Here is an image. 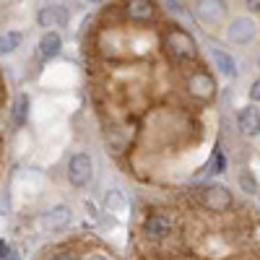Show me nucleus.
<instances>
[{"instance_id":"9b49d317","label":"nucleus","mask_w":260,"mask_h":260,"mask_svg":"<svg viewBox=\"0 0 260 260\" xmlns=\"http://www.w3.org/2000/svg\"><path fill=\"white\" fill-rule=\"evenodd\" d=\"M211 57H213V65H216V68H219L224 76H237V62H234L232 55H226L224 50H213Z\"/></svg>"},{"instance_id":"423d86ee","label":"nucleus","mask_w":260,"mask_h":260,"mask_svg":"<svg viewBox=\"0 0 260 260\" xmlns=\"http://www.w3.org/2000/svg\"><path fill=\"white\" fill-rule=\"evenodd\" d=\"M42 229H47V232H65L71 224V208L68 206H55L50 208L47 213H42V219H39Z\"/></svg>"},{"instance_id":"f03ea898","label":"nucleus","mask_w":260,"mask_h":260,"mask_svg":"<svg viewBox=\"0 0 260 260\" xmlns=\"http://www.w3.org/2000/svg\"><path fill=\"white\" fill-rule=\"evenodd\" d=\"M175 224H177V216L172 211H151L141 219L138 237L141 240H148V242H161L175 232Z\"/></svg>"},{"instance_id":"2eb2a0df","label":"nucleus","mask_w":260,"mask_h":260,"mask_svg":"<svg viewBox=\"0 0 260 260\" xmlns=\"http://www.w3.org/2000/svg\"><path fill=\"white\" fill-rule=\"evenodd\" d=\"M240 187H242L245 192L255 195V192H257V180L250 175V172H242V175H240Z\"/></svg>"},{"instance_id":"9d476101","label":"nucleus","mask_w":260,"mask_h":260,"mask_svg":"<svg viewBox=\"0 0 260 260\" xmlns=\"http://www.w3.org/2000/svg\"><path fill=\"white\" fill-rule=\"evenodd\" d=\"M60 50H62V39H60L57 31H45V34H42V39H39V57L42 60L57 57Z\"/></svg>"},{"instance_id":"0eeeda50","label":"nucleus","mask_w":260,"mask_h":260,"mask_svg":"<svg viewBox=\"0 0 260 260\" xmlns=\"http://www.w3.org/2000/svg\"><path fill=\"white\" fill-rule=\"evenodd\" d=\"M226 37H229L232 45H250L252 37H255V21H250L245 16L234 18L229 24V29H226Z\"/></svg>"},{"instance_id":"20e7f679","label":"nucleus","mask_w":260,"mask_h":260,"mask_svg":"<svg viewBox=\"0 0 260 260\" xmlns=\"http://www.w3.org/2000/svg\"><path fill=\"white\" fill-rule=\"evenodd\" d=\"M94 177V161L89 154H83V151H78V154L71 156L68 161V180L73 187H86L91 182Z\"/></svg>"},{"instance_id":"7ed1b4c3","label":"nucleus","mask_w":260,"mask_h":260,"mask_svg":"<svg viewBox=\"0 0 260 260\" xmlns=\"http://www.w3.org/2000/svg\"><path fill=\"white\" fill-rule=\"evenodd\" d=\"M192 198L198 201L201 208L211 213H229L234 211V195L224 185H201L198 190H192Z\"/></svg>"},{"instance_id":"39448f33","label":"nucleus","mask_w":260,"mask_h":260,"mask_svg":"<svg viewBox=\"0 0 260 260\" xmlns=\"http://www.w3.org/2000/svg\"><path fill=\"white\" fill-rule=\"evenodd\" d=\"M122 11L130 21H136V24H151L159 13V6L148 3V0H130V3H122Z\"/></svg>"},{"instance_id":"f8f14e48","label":"nucleus","mask_w":260,"mask_h":260,"mask_svg":"<svg viewBox=\"0 0 260 260\" xmlns=\"http://www.w3.org/2000/svg\"><path fill=\"white\" fill-rule=\"evenodd\" d=\"M26 115H29V96L26 94H18L16 96V104H13V125L16 127H21V125H24L26 122Z\"/></svg>"},{"instance_id":"f3484780","label":"nucleus","mask_w":260,"mask_h":260,"mask_svg":"<svg viewBox=\"0 0 260 260\" xmlns=\"http://www.w3.org/2000/svg\"><path fill=\"white\" fill-rule=\"evenodd\" d=\"M250 99L252 102H260V78H255L252 86H250Z\"/></svg>"},{"instance_id":"4468645a","label":"nucleus","mask_w":260,"mask_h":260,"mask_svg":"<svg viewBox=\"0 0 260 260\" xmlns=\"http://www.w3.org/2000/svg\"><path fill=\"white\" fill-rule=\"evenodd\" d=\"M107 208H110V213H112V211H115V213H120V211L125 208V198H122V192L112 190L110 195H107Z\"/></svg>"},{"instance_id":"ddd939ff","label":"nucleus","mask_w":260,"mask_h":260,"mask_svg":"<svg viewBox=\"0 0 260 260\" xmlns=\"http://www.w3.org/2000/svg\"><path fill=\"white\" fill-rule=\"evenodd\" d=\"M18 42H21V34L18 31H6L3 34V42H0V50H3V55L13 52L18 47Z\"/></svg>"},{"instance_id":"a211bd4d","label":"nucleus","mask_w":260,"mask_h":260,"mask_svg":"<svg viewBox=\"0 0 260 260\" xmlns=\"http://www.w3.org/2000/svg\"><path fill=\"white\" fill-rule=\"evenodd\" d=\"M250 11H255V13H260V0H247V3H245Z\"/></svg>"},{"instance_id":"dca6fc26","label":"nucleus","mask_w":260,"mask_h":260,"mask_svg":"<svg viewBox=\"0 0 260 260\" xmlns=\"http://www.w3.org/2000/svg\"><path fill=\"white\" fill-rule=\"evenodd\" d=\"M0 260H18V255H16V250L3 240V242H0Z\"/></svg>"},{"instance_id":"1a4fd4ad","label":"nucleus","mask_w":260,"mask_h":260,"mask_svg":"<svg viewBox=\"0 0 260 260\" xmlns=\"http://www.w3.org/2000/svg\"><path fill=\"white\" fill-rule=\"evenodd\" d=\"M237 125H240L242 136H247V138L260 136V110L257 107H245L240 117H237Z\"/></svg>"},{"instance_id":"f257e3e1","label":"nucleus","mask_w":260,"mask_h":260,"mask_svg":"<svg viewBox=\"0 0 260 260\" xmlns=\"http://www.w3.org/2000/svg\"><path fill=\"white\" fill-rule=\"evenodd\" d=\"M151 24H136L122 3L99 13L86 62L94 104L110 151L127 175L159 182L201 175V148L208 136L206 112L219 86L206 65L175 60Z\"/></svg>"},{"instance_id":"6e6552de","label":"nucleus","mask_w":260,"mask_h":260,"mask_svg":"<svg viewBox=\"0 0 260 260\" xmlns=\"http://www.w3.org/2000/svg\"><path fill=\"white\" fill-rule=\"evenodd\" d=\"M68 18H71V13H68V8H62V6H47V8H42L37 13L39 26H45V29L47 26H65Z\"/></svg>"}]
</instances>
